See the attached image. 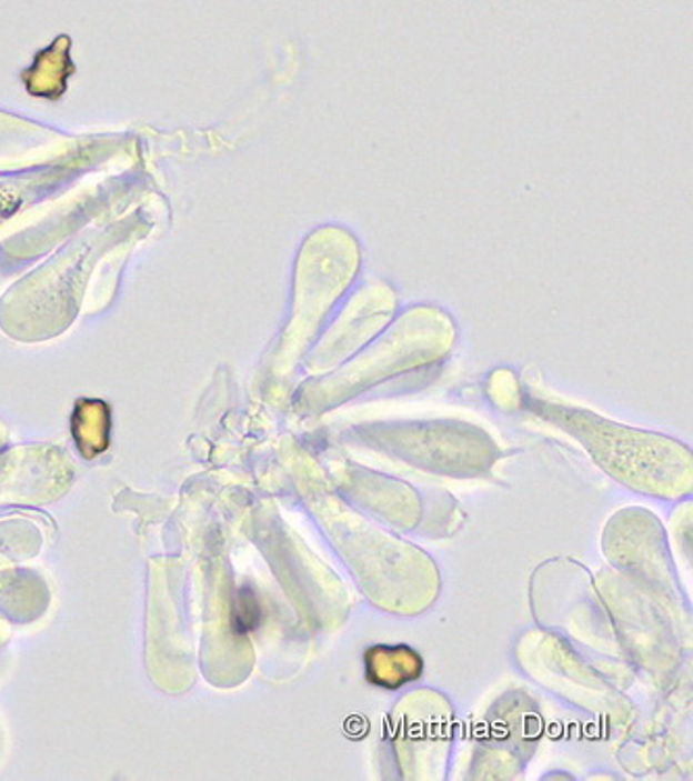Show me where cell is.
I'll list each match as a JSON object with an SVG mask.
<instances>
[{"mask_svg": "<svg viewBox=\"0 0 693 781\" xmlns=\"http://www.w3.org/2000/svg\"><path fill=\"white\" fill-rule=\"evenodd\" d=\"M73 432L78 447L86 457H94L107 449L109 442V417L100 402L80 404L73 419Z\"/></svg>", "mask_w": 693, "mask_h": 781, "instance_id": "obj_2", "label": "cell"}, {"mask_svg": "<svg viewBox=\"0 0 693 781\" xmlns=\"http://www.w3.org/2000/svg\"><path fill=\"white\" fill-rule=\"evenodd\" d=\"M369 682L396 690L419 680L423 671L421 657L409 647H375L364 657Z\"/></svg>", "mask_w": 693, "mask_h": 781, "instance_id": "obj_1", "label": "cell"}, {"mask_svg": "<svg viewBox=\"0 0 693 781\" xmlns=\"http://www.w3.org/2000/svg\"><path fill=\"white\" fill-rule=\"evenodd\" d=\"M261 617H263V611H261V604L257 600V594L244 585L235 592L233 597V604H231V628L235 633H250L252 630L259 628L261 623Z\"/></svg>", "mask_w": 693, "mask_h": 781, "instance_id": "obj_3", "label": "cell"}]
</instances>
